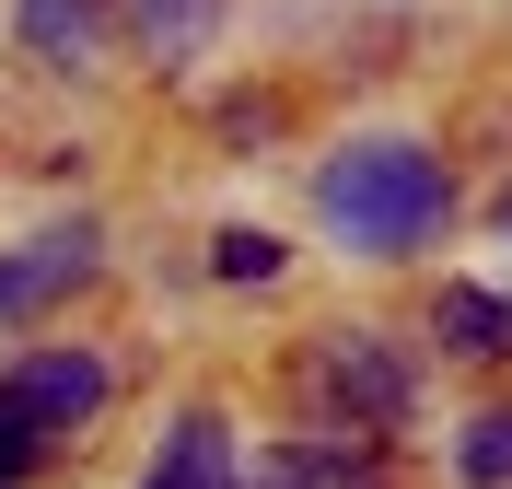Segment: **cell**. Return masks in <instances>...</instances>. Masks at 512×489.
<instances>
[{"instance_id":"1","label":"cell","mask_w":512,"mask_h":489,"mask_svg":"<svg viewBox=\"0 0 512 489\" xmlns=\"http://www.w3.org/2000/svg\"><path fill=\"white\" fill-rule=\"evenodd\" d=\"M315 210L338 245H361V257H408L419 233L454 210V175L419 140H350V152L315 175Z\"/></svg>"},{"instance_id":"2","label":"cell","mask_w":512,"mask_h":489,"mask_svg":"<svg viewBox=\"0 0 512 489\" xmlns=\"http://www.w3.org/2000/svg\"><path fill=\"white\" fill-rule=\"evenodd\" d=\"M315 396H326L350 431H396V420H408V396H419V373H408V350H396V338L338 326V338L315 350Z\"/></svg>"},{"instance_id":"3","label":"cell","mask_w":512,"mask_h":489,"mask_svg":"<svg viewBox=\"0 0 512 489\" xmlns=\"http://www.w3.org/2000/svg\"><path fill=\"white\" fill-rule=\"evenodd\" d=\"M94 268H105V233H94V222L35 233V245H12V257H0V315H12V326H35L47 303H70V292H82Z\"/></svg>"},{"instance_id":"4","label":"cell","mask_w":512,"mask_h":489,"mask_svg":"<svg viewBox=\"0 0 512 489\" xmlns=\"http://www.w3.org/2000/svg\"><path fill=\"white\" fill-rule=\"evenodd\" d=\"M0 396H12V408H24L47 443H59V431H82V420L105 408V361H94V350H35Z\"/></svg>"},{"instance_id":"5","label":"cell","mask_w":512,"mask_h":489,"mask_svg":"<svg viewBox=\"0 0 512 489\" xmlns=\"http://www.w3.org/2000/svg\"><path fill=\"white\" fill-rule=\"evenodd\" d=\"M140 489H245V478H233V420H222V408H187V420L163 431V455H152Z\"/></svg>"},{"instance_id":"6","label":"cell","mask_w":512,"mask_h":489,"mask_svg":"<svg viewBox=\"0 0 512 489\" xmlns=\"http://www.w3.org/2000/svg\"><path fill=\"white\" fill-rule=\"evenodd\" d=\"M431 338H443L454 361H501L512 350V303L478 292V280H443V303H431Z\"/></svg>"},{"instance_id":"7","label":"cell","mask_w":512,"mask_h":489,"mask_svg":"<svg viewBox=\"0 0 512 489\" xmlns=\"http://www.w3.org/2000/svg\"><path fill=\"white\" fill-rule=\"evenodd\" d=\"M94 35H105V0H24L35 70H94Z\"/></svg>"},{"instance_id":"8","label":"cell","mask_w":512,"mask_h":489,"mask_svg":"<svg viewBox=\"0 0 512 489\" xmlns=\"http://www.w3.org/2000/svg\"><path fill=\"white\" fill-rule=\"evenodd\" d=\"M105 12H117V24L152 47V59H175V47H198V35L222 24V0H105Z\"/></svg>"},{"instance_id":"9","label":"cell","mask_w":512,"mask_h":489,"mask_svg":"<svg viewBox=\"0 0 512 489\" xmlns=\"http://www.w3.org/2000/svg\"><path fill=\"white\" fill-rule=\"evenodd\" d=\"M454 466H466L478 489H512V408H489V420L454 443Z\"/></svg>"},{"instance_id":"10","label":"cell","mask_w":512,"mask_h":489,"mask_svg":"<svg viewBox=\"0 0 512 489\" xmlns=\"http://www.w3.org/2000/svg\"><path fill=\"white\" fill-rule=\"evenodd\" d=\"M210 268H222V280H280V233H256V222L210 233Z\"/></svg>"},{"instance_id":"11","label":"cell","mask_w":512,"mask_h":489,"mask_svg":"<svg viewBox=\"0 0 512 489\" xmlns=\"http://www.w3.org/2000/svg\"><path fill=\"white\" fill-rule=\"evenodd\" d=\"M35 455H47V431H35V420H24V408H12V396H0V489L24 478V466H35Z\"/></svg>"},{"instance_id":"12","label":"cell","mask_w":512,"mask_h":489,"mask_svg":"<svg viewBox=\"0 0 512 489\" xmlns=\"http://www.w3.org/2000/svg\"><path fill=\"white\" fill-rule=\"evenodd\" d=\"M489 222H501V233H512V187H501V210H489Z\"/></svg>"},{"instance_id":"13","label":"cell","mask_w":512,"mask_h":489,"mask_svg":"<svg viewBox=\"0 0 512 489\" xmlns=\"http://www.w3.org/2000/svg\"><path fill=\"white\" fill-rule=\"evenodd\" d=\"M256 489H291V478H280V466H268V478H256Z\"/></svg>"}]
</instances>
